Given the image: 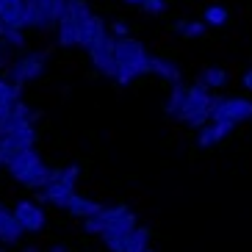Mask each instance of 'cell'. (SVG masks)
Wrapping results in <instances>:
<instances>
[{
	"label": "cell",
	"mask_w": 252,
	"mask_h": 252,
	"mask_svg": "<svg viewBox=\"0 0 252 252\" xmlns=\"http://www.w3.org/2000/svg\"><path fill=\"white\" fill-rule=\"evenodd\" d=\"M114 64H117V83L127 86L133 78L153 75V53L133 36L114 39Z\"/></svg>",
	"instance_id": "obj_1"
},
{
	"label": "cell",
	"mask_w": 252,
	"mask_h": 252,
	"mask_svg": "<svg viewBox=\"0 0 252 252\" xmlns=\"http://www.w3.org/2000/svg\"><path fill=\"white\" fill-rule=\"evenodd\" d=\"M214 100H216V94H211L208 86H202V83L189 86V89H186V103H183V108H180L175 122H183V125H189L191 130H202V127L211 122Z\"/></svg>",
	"instance_id": "obj_2"
},
{
	"label": "cell",
	"mask_w": 252,
	"mask_h": 252,
	"mask_svg": "<svg viewBox=\"0 0 252 252\" xmlns=\"http://www.w3.org/2000/svg\"><path fill=\"white\" fill-rule=\"evenodd\" d=\"M33 147H36V127L31 125V122L14 127L11 133H6L0 139V163L8 169L23 153H28V150H33Z\"/></svg>",
	"instance_id": "obj_3"
},
{
	"label": "cell",
	"mask_w": 252,
	"mask_h": 252,
	"mask_svg": "<svg viewBox=\"0 0 252 252\" xmlns=\"http://www.w3.org/2000/svg\"><path fill=\"white\" fill-rule=\"evenodd\" d=\"M252 119V100L250 97H219L214 100V114H211V122H247Z\"/></svg>",
	"instance_id": "obj_4"
},
{
	"label": "cell",
	"mask_w": 252,
	"mask_h": 252,
	"mask_svg": "<svg viewBox=\"0 0 252 252\" xmlns=\"http://www.w3.org/2000/svg\"><path fill=\"white\" fill-rule=\"evenodd\" d=\"M45 59H47L45 50H31V53H25V56H20V59L14 61V67L8 69L6 78L14 83V86H20V89H23L25 83L42 78V72H45Z\"/></svg>",
	"instance_id": "obj_5"
},
{
	"label": "cell",
	"mask_w": 252,
	"mask_h": 252,
	"mask_svg": "<svg viewBox=\"0 0 252 252\" xmlns=\"http://www.w3.org/2000/svg\"><path fill=\"white\" fill-rule=\"evenodd\" d=\"M86 53H89L92 64L97 67V72L105 75V78H111V81H117V64H114V39L111 33H105L103 39H97L94 45L86 47Z\"/></svg>",
	"instance_id": "obj_6"
},
{
	"label": "cell",
	"mask_w": 252,
	"mask_h": 252,
	"mask_svg": "<svg viewBox=\"0 0 252 252\" xmlns=\"http://www.w3.org/2000/svg\"><path fill=\"white\" fill-rule=\"evenodd\" d=\"M11 214H14V219L20 222L23 233H39L47 222L45 211H42L33 200H20L14 208H11Z\"/></svg>",
	"instance_id": "obj_7"
},
{
	"label": "cell",
	"mask_w": 252,
	"mask_h": 252,
	"mask_svg": "<svg viewBox=\"0 0 252 252\" xmlns=\"http://www.w3.org/2000/svg\"><path fill=\"white\" fill-rule=\"evenodd\" d=\"M83 25H86V23H83L81 17L64 11V17H61L59 25H56L59 47H81V42H83Z\"/></svg>",
	"instance_id": "obj_8"
},
{
	"label": "cell",
	"mask_w": 252,
	"mask_h": 252,
	"mask_svg": "<svg viewBox=\"0 0 252 252\" xmlns=\"http://www.w3.org/2000/svg\"><path fill=\"white\" fill-rule=\"evenodd\" d=\"M75 197H78L75 186H67V183H61V180H50V183H47L45 189H39V194H36L39 202H50V205L61 208V211H67Z\"/></svg>",
	"instance_id": "obj_9"
},
{
	"label": "cell",
	"mask_w": 252,
	"mask_h": 252,
	"mask_svg": "<svg viewBox=\"0 0 252 252\" xmlns=\"http://www.w3.org/2000/svg\"><path fill=\"white\" fill-rule=\"evenodd\" d=\"M0 20L8 31H25V0H0Z\"/></svg>",
	"instance_id": "obj_10"
},
{
	"label": "cell",
	"mask_w": 252,
	"mask_h": 252,
	"mask_svg": "<svg viewBox=\"0 0 252 252\" xmlns=\"http://www.w3.org/2000/svg\"><path fill=\"white\" fill-rule=\"evenodd\" d=\"M153 75H158L161 81L166 83H183V69H180V64L175 59H169V56H158V53H153Z\"/></svg>",
	"instance_id": "obj_11"
},
{
	"label": "cell",
	"mask_w": 252,
	"mask_h": 252,
	"mask_svg": "<svg viewBox=\"0 0 252 252\" xmlns=\"http://www.w3.org/2000/svg\"><path fill=\"white\" fill-rule=\"evenodd\" d=\"M42 163H45V161L39 158L36 150H28V153H23V156H20L14 163H11V166H8V175H11V178H14L17 183H20V180L28 178V175H31L33 169H39Z\"/></svg>",
	"instance_id": "obj_12"
},
{
	"label": "cell",
	"mask_w": 252,
	"mask_h": 252,
	"mask_svg": "<svg viewBox=\"0 0 252 252\" xmlns=\"http://www.w3.org/2000/svg\"><path fill=\"white\" fill-rule=\"evenodd\" d=\"M20 236H23L20 222H17L14 214H11V211L0 202V241H3V244H17V241H20Z\"/></svg>",
	"instance_id": "obj_13"
},
{
	"label": "cell",
	"mask_w": 252,
	"mask_h": 252,
	"mask_svg": "<svg viewBox=\"0 0 252 252\" xmlns=\"http://www.w3.org/2000/svg\"><path fill=\"white\" fill-rule=\"evenodd\" d=\"M230 20H233V14L222 3H211V6L202 8V23L208 28H224V25H230Z\"/></svg>",
	"instance_id": "obj_14"
},
{
	"label": "cell",
	"mask_w": 252,
	"mask_h": 252,
	"mask_svg": "<svg viewBox=\"0 0 252 252\" xmlns=\"http://www.w3.org/2000/svg\"><path fill=\"white\" fill-rule=\"evenodd\" d=\"M197 83H202V86H208L211 92H219V89H224L230 83V72L224 67H205L200 72V81Z\"/></svg>",
	"instance_id": "obj_15"
},
{
	"label": "cell",
	"mask_w": 252,
	"mask_h": 252,
	"mask_svg": "<svg viewBox=\"0 0 252 252\" xmlns=\"http://www.w3.org/2000/svg\"><path fill=\"white\" fill-rule=\"evenodd\" d=\"M105 33H111L108 25H105V20H103V17H97V14H92L89 20H86V25H83V42H81V47L94 45L97 39H103Z\"/></svg>",
	"instance_id": "obj_16"
},
{
	"label": "cell",
	"mask_w": 252,
	"mask_h": 252,
	"mask_svg": "<svg viewBox=\"0 0 252 252\" xmlns=\"http://www.w3.org/2000/svg\"><path fill=\"white\" fill-rule=\"evenodd\" d=\"M186 89H189V86L175 83V86L169 89V94L163 97V114H166L169 119H178L180 108H183V103H186Z\"/></svg>",
	"instance_id": "obj_17"
},
{
	"label": "cell",
	"mask_w": 252,
	"mask_h": 252,
	"mask_svg": "<svg viewBox=\"0 0 252 252\" xmlns=\"http://www.w3.org/2000/svg\"><path fill=\"white\" fill-rule=\"evenodd\" d=\"M105 205H100L97 200H92V197H83V194H78L72 200V205L67 208L69 211V216H81V219H89V216H94V214H100Z\"/></svg>",
	"instance_id": "obj_18"
},
{
	"label": "cell",
	"mask_w": 252,
	"mask_h": 252,
	"mask_svg": "<svg viewBox=\"0 0 252 252\" xmlns=\"http://www.w3.org/2000/svg\"><path fill=\"white\" fill-rule=\"evenodd\" d=\"M36 3L42 6V11H45L47 28H56L59 20L64 17V11H67V0H36Z\"/></svg>",
	"instance_id": "obj_19"
},
{
	"label": "cell",
	"mask_w": 252,
	"mask_h": 252,
	"mask_svg": "<svg viewBox=\"0 0 252 252\" xmlns=\"http://www.w3.org/2000/svg\"><path fill=\"white\" fill-rule=\"evenodd\" d=\"M150 227H144V224H139V227L127 236L125 241V252H147L150 250Z\"/></svg>",
	"instance_id": "obj_20"
},
{
	"label": "cell",
	"mask_w": 252,
	"mask_h": 252,
	"mask_svg": "<svg viewBox=\"0 0 252 252\" xmlns=\"http://www.w3.org/2000/svg\"><path fill=\"white\" fill-rule=\"evenodd\" d=\"M20 94H23V89L14 86L6 75H0V111H6L8 105H14L20 100Z\"/></svg>",
	"instance_id": "obj_21"
},
{
	"label": "cell",
	"mask_w": 252,
	"mask_h": 252,
	"mask_svg": "<svg viewBox=\"0 0 252 252\" xmlns=\"http://www.w3.org/2000/svg\"><path fill=\"white\" fill-rule=\"evenodd\" d=\"M208 130H211V139H214V147H216V144H222L224 139L233 136L236 125L233 122H208Z\"/></svg>",
	"instance_id": "obj_22"
},
{
	"label": "cell",
	"mask_w": 252,
	"mask_h": 252,
	"mask_svg": "<svg viewBox=\"0 0 252 252\" xmlns=\"http://www.w3.org/2000/svg\"><path fill=\"white\" fill-rule=\"evenodd\" d=\"M139 8L147 17H163L166 14V8H169V3H166V0H144Z\"/></svg>",
	"instance_id": "obj_23"
},
{
	"label": "cell",
	"mask_w": 252,
	"mask_h": 252,
	"mask_svg": "<svg viewBox=\"0 0 252 252\" xmlns=\"http://www.w3.org/2000/svg\"><path fill=\"white\" fill-rule=\"evenodd\" d=\"M100 238H103V244H105V250H108V252H125L127 236H119V233H105V236H100Z\"/></svg>",
	"instance_id": "obj_24"
},
{
	"label": "cell",
	"mask_w": 252,
	"mask_h": 252,
	"mask_svg": "<svg viewBox=\"0 0 252 252\" xmlns=\"http://www.w3.org/2000/svg\"><path fill=\"white\" fill-rule=\"evenodd\" d=\"M83 230L92 233V236H103V233H105V219L100 214L89 216V219H83Z\"/></svg>",
	"instance_id": "obj_25"
},
{
	"label": "cell",
	"mask_w": 252,
	"mask_h": 252,
	"mask_svg": "<svg viewBox=\"0 0 252 252\" xmlns=\"http://www.w3.org/2000/svg\"><path fill=\"white\" fill-rule=\"evenodd\" d=\"M205 28L208 25L202 23V20H189V25H186V31H183L180 39H200L202 33H205Z\"/></svg>",
	"instance_id": "obj_26"
},
{
	"label": "cell",
	"mask_w": 252,
	"mask_h": 252,
	"mask_svg": "<svg viewBox=\"0 0 252 252\" xmlns=\"http://www.w3.org/2000/svg\"><path fill=\"white\" fill-rule=\"evenodd\" d=\"M0 42H3V47H25V36H23V31H6Z\"/></svg>",
	"instance_id": "obj_27"
},
{
	"label": "cell",
	"mask_w": 252,
	"mask_h": 252,
	"mask_svg": "<svg viewBox=\"0 0 252 252\" xmlns=\"http://www.w3.org/2000/svg\"><path fill=\"white\" fill-rule=\"evenodd\" d=\"M78 178H81V166H78V163H69V166H64V169H61V183H67V186H75L78 183Z\"/></svg>",
	"instance_id": "obj_28"
},
{
	"label": "cell",
	"mask_w": 252,
	"mask_h": 252,
	"mask_svg": "<svg viewBox=\"0 0 252 252\" xmlns=\"http://www.w3.org/2000/svg\"><path fill=\"white\" fill-rule=\"evenodd\" d=\"M197 147H200V150H211V147H214V139H211L208 125L202 127V130H197Z\"/></svg>",
	"instance_id": "obj_29"
},
{
	"label": "cell",
	"mask_w": 252,
	"mask_h": 252,
	"mask_svg": "<svg viewBox=\"0 0 252 252\" xmlns=\"http://www.w3.org/2000/svg\"><path fill=\"white\" fill-rule=\"evenodd\" d=\"M108 31H111L117 39H125L127 33H130V28H127V23H114V25H108Z\"/></svg>",
	"instance_id": "obj_30"
},
{
	"label": "cell",
	"mask_w": 252,
	"mask_h": 252,
	"mask_svg": "<svg viewBox=\"0 0 252 252\" xmlns=\"http://www.w3.org/2000/svg\"><path fill=\"white\" fill-rule=\"evenodd\" d=\"M241 86H244L247 92H252V69H247V72L241 75Z\"/></svg>",
	"instance_id": "obj_31"
},
{
	"label": "cell",
	"mask_w": 252,
	"mask_h": 252,
	"mask_svg": "<svg viewBox=\"0 0 252 252\" xmlns=\"http://www.w3.org/2000/svg\"><path fill=\"white\" fill-rule=\"evenodd\" d=\"M47 252H67V247H64V244H56V247H50Z\"/></svg>",
	"instance_id": "obj_32"
},
{
	"label": "cell",
	"mask_w": 252,
	"mask_h": 252,
	"mask_svg": "<svg viewBox=\"0 0 252 252\" xmlns=\"http://www.w3.org/2000/svg\"><path fill=\"white\" fill-rule=\"evenodd\" d=\"M23 252H42V250H39V247L36 244H28V247H25V250Z\"/></svg>",
	"instance_id": "obj_33"
},
{
	"label": "cell",
	"mask_w": 252,
	"mask_h": 252,
	"mask_svg": "<svg viewBox=\"0 0 252 252\" xmlns=\"http://www.w3.org/2000/svg\"><path fill=\"white\" fill-rule=\"evenodd\" d=\"M122 3H127V6H141L144 0H122Z\"/></svg>",
	"instance_id": "obj_34"
},
{
	"label": "cell",
	"mask_w": 252,
	"mask_h": 252,
	"mask_svg": "<svg viewBox=\"0 0 252 252\" xmlns=\"http://www.w3.org/2000/svg\"><path fill=\"white\" fill-rule=\"evenodd\" d=\"M0 252H6V250H3V247H0Z\"/></svg>",
	"instance_id": "obj_35"
},
{
	"label": "cell",
	"mask_w": 252,
	"mask_h": 252,
	"mask_svg": "<svg viewBox=\"0 0 252 252\" xmlns=\"http://www.w3.org/2000/svg\"><path fill=\"white\" fill-rule=\"evenodd\" d=\"M147 252H156V250H147Z\"/></svg>",
	"instance_id": "obj_36"
},
{
	"label": "cell",
	"mask_w": 252,
	"mask_h": 252,
	"mask_svg": "<svg viewBox=\"0 0 252 252\" xmlns=\"http://www.w3.org/2000/svg\"><path fill=\"white\" fill-rule=\"evenodd\" d=\"M0 47H3V42H0Z\"/></svg>",
	"instance_id": "obj_37"
},
{
	"label": "cell",
	"mask_w": 252,
	"mask_h": 252,
	"mask_svg": "<svg viewBox=\"0 0 252 252\" xmlns=\"http://www.w3.org/2000/svg\"><path fill=\"white\" fill-rule=\"evenodd\" d=\"M0 166H3V163H0Z\"/></svg>",
	"instance_id": "obj_38"
}]
</instances>
